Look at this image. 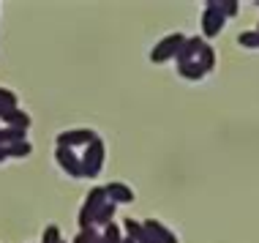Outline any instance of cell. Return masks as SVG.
Returning <instances> with one entry per match:
<instances>
[{
	"instance_id": "cell-11",
	"label": "cell",
	"mask_w": 259,
	"mask_h": 243,
	"mask_svg": "<svg viewBox=\"0 0 259 243\" xmlns=\"http://www.w3.org/2000/svg\"><path fill=\"white\" fill-rule=\"evenodd\" d=\"M202 44H205V41H202L199 36L186 38V41H183V47L178 50V55H175V58H178V63H188V60H197V55H199V50H202Z\"/></svg>"
},
{
	"instance_id": "cell-4",
	"label": "cell",
	"mask_w": 259,
	"mask_h": 243,
	"mask_svg": "<svg viewBox=\"0 0 259 243\" xmlns=\"http://www.w3.org/2000/svg\"><path fill=\"white\" fill-rule=\"evenodd\" d=\"M183 41H186L183 33H172V36L161 38L158 44L150 50V60H153V63H166L169 58H175V55H178V50L183 47Z\"/></svg>"
},
{
	"instance_id": "cell-21",
	"label": "cell",
	"mask_w": 259,
	"mask_h": 243,
	"mask_svg": "<svg viewBox=\"0 0 259 243\" xmlns=\"http://www.w3.org/2000/svg\"><path fill=\"white\" fill-rule=\"evenodd\" d=\"M9 158V153H6V148H0V161H6Z\"/></svg>"
},
{
	"instance_id": "cell-9",
	"label": "cell",
	"mask_w": 259,
	"mask_h": 243,
	"mask_svg": "<svg viewBox=\"0 0 259 243\" xmlns=\"http://www.w3.org/2000/svg\"><path fill=\"white\" fill-rule=\"evenodd\" d=\"M123 232H125V238H131L134 243H158V240L142 227V221H137V219H125V221H123Z\"/></svg>"
},
{
	"instance_id": "cell-1",
	"label": "cell",
	"mask_w": 259,
	"mask_h": 243,
	"mask_svg": "<svg viewBox=\"0 0 259 243\" xmlns=\"http://www.w3.org/2000/svg\"><path fill=\"white\" fill-rule=\"evenodd\" d=\"M104 158H107V148H104L101 137H96L90 145H85V153L79 156L82 161V178H99Z\"/></svg>"
},
{
	"instance_id": "cell-15",
	"label": "cell",
	"mask_w": 259,
	"mask_h": 243,
	"mask_svg": "<svg viewBox=\"0 0 259 243\" xmlns=\"http://www.w3.org/2000/svg\"><path fill=\"white\" fill-rule=\"evenodd\" d=\"M6 153H9V158H25V156L33 153V145L27 142V140L14 142V145H9V148H6Z\"/></svg>"
},
{
	"instance_id": "cell-23",
	"label": "cell",
	"mask_w": 259,
	"mask_h": 243,
	"mask_svg": "<svg viewBox=\"0 0 259 243\" xmlns=\"http://www.w3.org/2000/svg\"><path fill=\"white\" fill-rule=\"evenodd\" d=\"M93 243H104V240H101V232H99V238H96V240H93Z\"/></svg>"
},
{
	"instance_id": "cell-24",
	"label": "cell",
	"mask_w": 259,
	"mask_h": 243,
	"mask_svg": "<svg viewBox=\"0 0 259 243\" xmlns=\"http://www.w3.org/2000/svg\"><path fill=\"white\" fill-rule=\"evenodd\" d=\"M6 109H9V107H0V115H3V112H6Z\"/></svg>"
},
{
	"instance_id": "cell-3",
	"label": "cell",
	"mask_w": 259,
	"mask_h": 243,
	"mask_svg": "<svg viewBox=\"0 0 259 243\" xmlns=\"http://www.w3.org/2000/svg\"><path fill=\"white\" fill-rule=\"evenodd\" d=\"M224 22H227V17H224L219 0H207V3H205V11H202V33H205L207 38L219 36Z\"/></svg>"
},
{
	"instance_id": "cell-20",
	"label": "cell",
	"mask_w": 259,
	"mask_h": 243,
	"mask_svg": "<svg viewBox=\"0 0 259 243\" xmlns=\"http://www.w3.org/2000/svg\"><path fill=\"white\" fill-rule=\"evenodd\" d=\"M219 6H221L224 17H235V14H237V9H240V6L235 3V0H219Z\"/></svg>"
},
{
	"instance_id": "cell-5",
	"label": "cell",
	"mask_w": 259,
	"mask_h": 243,
	"mask_svg": "<svg viewBox=\"0 0 259 243\" xmlns=\"http://www.w3.org/2000/svg\"><path fill=\"white\" fill-rule=\"evenodd\" d=\"M55 161L60 164V170L66 172L68 178H82V161H79V156H76L71 148L58 145V148H55Z\"/></svg>"
},
{
	"instance_id": "cell-7",
	"label": "cell",
	"mask_w": 259,
	"mask_h": 243,
	"mask_svg": "<svg viewBox=\"0 0 259 243\" xmlns=\"http://www.w3.org/2000/svg\"><path fill=\"white\" fill-rule=\"evenodd\" d=\"M104 191H107V199L115 205H131L134 202V189H128L125 183L120 180H112V183L104 186Z\"/></svg>"
},
{
	"instance_id": "cell-16",
	"label": "cell",
	"mask_w": 259,
	"mask_h": 243,
	"mask_svg": "<svg viewBox=\"0 0 259 243\" xmlns=\"http://www.w3.org/2000/svg\"><path fill=\"white\" fill-rule=\"evenodd\" d=\"M63 235H60V227L58 224H50L44 230V238H41V243H60Z\"/></svg>"
},
{
	"instance_id": "cell-12",
	"label": "cell",
	"mask_w": 259,
	"mask_h": 243,
	"mask_svg": "<svg viewBox=\"0 0 259 243\" xmlns=\"http://www.w3.org/2000/svg\"><path fill=\"white\" fill-rule=\"evenodd\" d=\"M115 202H109V199H107V202H104L101 208H99V213H96V219H93V227H101V230H104V227H107V224H112V221H115Z\"/></svg>"
},
{
	"instance_id": "cell-14",
	"label": "cell",
	"mask_w": 259,
	"mask_h": 243,
	"mask_svg": "<svg viewBox=\"0 0 259 243\" xmlns=\"http://www.w3.org/2000/svg\"><path fill=\"white\" fill-rule=\"evenodd\" d=\"M197 60H199V66L205 68V74L213 71V66H215V52H213V47H210V44H202Z\"/></svg>"
},
{
	"instance_id": "cell-22",
	"label": "cell",
	"mask_w": 259,
	"mask_h": 243,
	"mask_svg": "<svg viewBox=\"0 0 259 243\" xmlns=\"http://www.w3.org/2000/svg\"><path fill=\"white\" fill-rule=\"evenodd\" d=\"M123 243H134V240H131V238H125V235H123Z\"/></svg>"
},
{
	"instance_id": "cell-13",
	"label": "cell",
	"mask_w": 259,
	"mask_h": 243,
	"mask_svg": "<svg viewBox=\"0 0 259 243\" xmlns=\"http://www.w3.org/2000/svg\"><path fill=\"white\" fill-rule=\"evenodd\" d=\"M178 71H180V77H186V79H191V82H197L205 77V68L199 66V60H188V63H178Z\"/></svg>"
},
{
	"instance_id": "cell-6",
	"label": "cell",
	"mask_w": 259,
	"mask_h": 243,
	"mask_svg": "<svg viewBox=\"0 0 259 243\" xmlns=\"http://www.w3.org/2000/svg\"><path fill=\"white\" fill-rule=\"evenodd\" d=\"M96 137H99V134H96V131H90V129H71V131H60V134H58V145L74 150V148H79V145H82V148L90 145Z\"/></svg>"
},
{
	"instance_id": "cell-8",
	"label": "cell",
	"mask_w": 259,
	"mask_h": 243,
	"mask_svg": "<svg viewBox=\"0 0 259 243\" xmlns=\"http://www.w3.org/2000/svg\"><path fill=\"white\" fill-rule=\"evenodd\" d=\"M0 120H3V126L19 129V131H27V129H30V115H27L25 109H19V107H9L3 115H0Z\"/></svg>"
},
{
	"instance_id": "cell-19",
	"label": "cell",
	"mask_w": 259,
	"mask_h": 243,
	"mask_svg": "<svg viewBox=\"0 0 259 243\" xmlns=\"http://www.w3.org/2000/svg\"><path fill=\"white\" fill-rule=\"evenodd\" d=\"M0 107H17V93L0 88Z\"/></svg>"
},
{
	"instance_id": "cell-18",
	"label": "cell",
	"mask_w": 259,
	"mask_h": 243,
	"mask_svg": "<svg viewBox=\"0 0 259 243\" xmlns=\"http://www.w3.org/2000/svg\"><path fill=\"white\" fill-rule=\"evenodd\" d=\"M96 238H99L96 227H88V230H79V232H76V238H74L71 243H93Z\"/></svg>"
},
{
	"instance_id": "cell-17",
	"label": "cell",
	"mask_w": 259,
	"mask_h": 243,
	"mask_svg": "<svg viewBox=\"0 0 259 243\" xmlns=\"http://www.w3.org/2000/svg\"><path fill=\"white\" fill-rule=\"evenodd\" d=\"M237 44H240V47H259V30L240 33V36H237Z\"/></svg>"
},
{
	"instance_id": "cell-10",
	"label": "cell",
	"mask_w": 259,
	"mask_h": 243,
	"mask_svg": "<svg viewBox=\"0 0 259 243\" xmlns=\"http://www.w3.org/2000/svg\"><path fill=\"white\" fill-rule=\"evenodd\" d=\"M142 227H145V230H148L158 243H178V235H175L169 227H164L161 221H156V219H145Z\"/></svg>"
},
{
	"instance_id": "cell-2",
	"label": "cell",
	"mask_w": 259,
	"mask_h": 243,
	"mask_svg": "<svg viewBox=\"0 0 259 243\" xmlns=\"http://www.w3.org/2000/svg\"><path fill=\"white\" fill-rule=\"evenodd\" d=\"M104 202H107V191H104V186L90 189V194L85 197V202H82V211H79V230L93 227V219H96V213H99V208Z\"/></svg>"
}]
</instances>
